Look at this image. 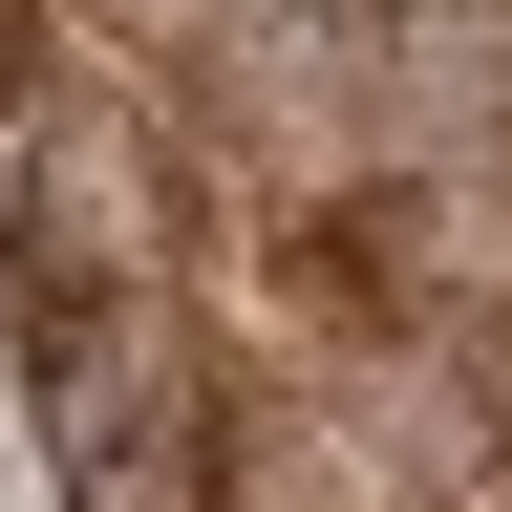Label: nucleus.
Instances as JSON below:
<instances>
[{
  "mask_svg": "<svg viewBox=\"0 0 512 512\" xmlns=\"http://www.w3.org/2000/svg\"><path fill=\"white\" fill-rule=\"evenodd\" d=\"M0 235H22V278H43V299H171L192 192H171L150 86L43 64V86H22V128H0Z\"/></svg>",
  "mask_w": 512,
  "mask_h": 512,
  "instance_id": "1",
  "label": "nucleus"
},
{
  "mask_svg": "<svg viewBox=\"0 0 512 512\" xmlns=\"http://www.w3.org/2000/svg\"><path fill=\"white\" fill-rule=\"evenodd\" d=\"M43 470L64 512H235V427L214 363L171 342V299H43Z\"/></svg>",
  "mask_w": 512,
  "mask_h": 512,
  "instance_id": "2",
  "label": "nucleus"
},
{
  "mask_svg": "<svg viewBox=\"0 0 512 512\" xmlns=\"http://www.w3.org/2000/svg\"><path fill=\"white\" fill-rule=\"evenodd\" d=\"M278 470L320 512H491V384L448 342H363L342 384L278 406Z\"/></svg>",
  "mask_w": 512,
  "mask_h": 512,
  "instance_id": "3",
  "label": "nucleus"
}]
</instances>
